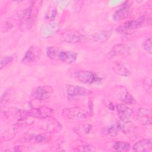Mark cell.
<instances>
[{
  "mask_svg": "<svg viewBox=\"0 0 152 152\" xmlns=\"http://www.w3.org/2000/svg\"><path fill=\"white\" fill-rule=\"evenodd\" d=\"M40 1H33L26 9L20 12L19 21L20 28L24 31L30 29L34 24L39 12Z\"/></svg>",
  "mask_w": 152,
  "mask_h": 152,
  "instance_id": "6da1fadb",
  "label": "cell"
},
{
  "mask_svg": "<svg viewBox=\"0 0 152 152\" xmlns=\"http://www.w3.org/2000/svg\"><path fill=\"white\" fill-rule=\"evenodd\" d=\"M144 22L145 18L143 16H141L135 20L126 21L123 25L117 27L116 31L120 34H128L130 33L133 30L142 26Z\"/></svg>",
  "mask_w": 152,
  "mask_h": 152,
  "instance_id": "7a4b0ae2",
  "label": "cell"
},
{
  "mask_svg": "<svg viewBox=\"0 0 152 152\" xmlns=\"http://www.w3.org/2000/svg\"><path fill=\"white\" fill-rule=\"evenodd\" d=\"M62 115L64 118L69 119L83 120L87 118L88 113L77 107H73L64 109L62 111Z\"/></svg>",
  "mask_w": 152,
  "mask_h": 152,
  "instance_id": "3957f363",
  "label": "cell"
},
{
  "mask_svg": "<svg viewBox=\"0 0 152 152\" xmlns=\"http://www.w3.org/2000/svg\"><path fill=\"white\" fill-rule=\"evenodd\" d=\"M53 93V88L49 86L36 87L31 90V96L33 98L43 100L49 99Z\"/></svg>",
  "mask_w": 152,
  "mask_h": 152,
  "instance_id": "277c9868",
  "label": "cell"
},
{
  "mask_svg": "<svg viewBox=\"0 0 152 152\" xmlns=\"http://www.w3.org/2000/svg\"><path fill=\"white\" fill-rule=\"evenodd\" d=\"M60 29V24L58 22H50L42 25L40 28L39 34L43 39H47L55 35Z\"/></svg>",
  "mask_w": 152,
  "mask_h": 152,
  "instance_id": "5b68a950",
  "label": "cell"
},
{
  "mask_svg": "<svg viewBox=\"0 0 152 152\" xmlns=\"http://www.w3.org/2000/svg\"><path fill=\"white\" fill-rule=\"evenodd\" d=\"M77 78L80 81L86 84L97 83L102 80V78L94 72L86 70L78 71L77 73Z\"/></svg>",
  "mask_w": 152,
  "mask_h": 152,
  "instance_id": "8992f818",
  "label": "cell"
},
{
  "mask_svg": "<svg viewBox=\"0 0 152 152\" xmlns=\"http://www.w3.org/2000/svg\"><path fill=\"white\" fill-rule=\"evenodd\" d=\"M28 112L29 116L39 119H46L52 115L53 110L49 107L40 106L31 108L28 110Z\"/></svg>",
  "mask_w": 152,
  "mask_h": 152,
  "instance_id": "52a82bcc",
  "label": "cell"
},
{
  "mask_svg": "<svg viewBox=\"0 0 152 152\" xmlns=\"http://www.w3.org/2000/svg\"><path fill=\"white\" fill-rule=\"evenodd\" d=\"M77 59V54L76 53L69 50H61L58 48L55 60H59L68 64H71L74 62Z\"/></svg>",
  "mask_w": 152,
  "mask_h": 152,
  "instance_id": "ba28073f",
  "label": "cell"
},
{
  "mask_svg": "<svg viewBox=\"0 0 152 152\" xmlns=\"http://www.w3.org/2000/svg\"><path fill=\"white\" fill-rule=\"evenodd\" d=\"M118 115L123 122L130 121L132 116V111L131 108L125 104H117L116 106Z\"/></svg>",
  "mask_w": 152,
  "mask_h": 152,
  "instance_id": "9c48e42d",
  "label": "cell"
},
{
  "mask_svg": "<svg viewBox=\"0 0 152 152\" xmlns=\"http://www.w3.org/2000/svg\"><path fill=\"white\" fill-rule=\"evenodd\" d=\"M42 129L49 132H56L59 131L62 128L60 122L55 118L50 117L46 118V120L42 123Z\"/></svg>",
  "mask_w": 152,
  "mask_h": 152,
  "instance_id": "30bf717a",
  "label": "cell"
},
{
  "mask_svg": "<svg viewBox=\"0 0 152 152\" xmlns=\"http://www.w3.org/2000/svg\"><path fill=\"white\" fill-rule=\"evenodd\" d=\"M130 12V5L128 1H125L112 15L114 21H121L126 18Z\"/></svg>",
  "mask_w": 152,
  "mask_h": 152,
  "instance_id": "8fae6325",
  "label": "cell"
},
{
  "mask_svg": "<svg viewBox=\"0 0 152 152\" xmlns=\"http://www.w3.org/2000/svg\"><path fill=\"white\" fill-rule=\"evenodd\" d=\"M116 94L122 102L126 104H131L135 102L134 98L128 90L124 87H118V89L116 90Z\"/></svg>",
  "mask_w": 152,
  "mask_h": 152,
  "instance_id": "7c38bea8",
  "label": "cell"
},
{
  "mask_svg": "<svg viewBox=\"0 0 152 152\" xmlns=\"http://www.w3.org/2000/svg\"><path fill=\"white\" fill-rule=\"evenodd\" d=\"M66 93L69 97H82L85 96L88 93V91L86 88L77 86V85H70L67 87Z\"/></svg>",
  "mask_w": 152,
  "mask_h": 152,
  "instance_id": "4fadbf2b",
  "label": "cell"
},
{
  "mask_svg": "<svg viewBox=\"0 0 152 152\" xmlns=\"http://www.w3.org/2000/svg\"><path fill=\"white\" fill-rule=\"evenodd\" d=\"M39 56V51L37 48L31 46L27 50L24 55L22 62L25 64H30L36 61Z\"/></svg>",
  "mask_w": 152,
  "mask_h": 152,
  "instance_id": "5bb4252c",
  "label": "cell"
},
{
  "mask_svg": "<svg viewBox=\"0 0 152 152\" xmlns=\"http://www.w3.org/2000/svg\"><path fill=\"white\" fill-rule=\"evenodd\" d=\"M131 53L130 47L125 44L115 45L110 50L109 54L110 56H116L121 55H128Z\"/></svg>",
  "mask_w": 152,
  "mask_h": 152,
  "instance_id": "9a60e30c",
  "label": "cell"
},
{
  "mask_svg": "<svg viewBox=\"0 0 152 152\" xmlns=\"http://www.w3.org/2000/svg\"><path fill=\"white\" fill-rule=\"evenodd\" d=\"M152 149V140L151 139H142L137 142L132 147V150L138 152L149 151Z\"/></svg>",
  "mask_w": 152,
  "mask_h": 152,
  "instance_id": "2e32d148",
  "label": "cell"
},
{
  "mask_svg": "<svg viewBox=\"0 0 152 152\" xmlns=\"http://www.w3.org/2000/svg\"><path fill=\"white\" fill-rule=\"evenodd\" d=\"M137 118L142 125H150L151 123V116L150 111L147 108H140L137 112Z\"/></svg>",
  "mask_w": 152,
  "mask_h": 152,
  "instance_id": "e0dca14e",
  "label": "cell"
},
{
  "mask_svg": "<svg viewBox=\"0 0 152 152\" xmlns=\"http://www.w3.org/2000/svg\"><path fill=\"white\" fill-rule=\"evenodd\" d=\"M111 36V31L109 30H100L90 36V40L98 43H103L107 41Z\"/></svg>",
  "mask_w": 152,
  "mask_h": 152,
  "instance_id": "ac0fdd59",
  "label": "cell"
},
{
  "mask_svg": "<svg viewBox=\"0 0 152 152\" xmlns=\"http://www.w3.org/2000/svg\"><path fill=\"white\" fill-rule=\"evenodd\" d=\"M122 129V128L121 125L119 123H117L115 125H111L104 128L103 129L102 133L110 137H115Z\"/></svg>",
  "mask_w": 152,
  "mask_h": 152,
  "instance_id": "d6986e66",
  "label": "cell"
},
{
  "mask_svg": "<svg viewBox=\"0 0 152 152\" xmlns=\"http://www.w3.org/2000/svg\"><path fill=\"white\" fill-rule=\"evenodd\" d=\"M112 69L116 74L122 77H127L131 74L129 70L125 66L119 62H115L112 66Z\"/></svg>",
  "mask_w": 152,
  "mask_h": 152,
  "instance_id": "ffe728a7",
  "label": "cell"
},
{
  "mask_svg": "<svg viewBox=\"0 0 152 152\" xmlns=\"http://www.w3.org/2000/svg\"><path fill=\"white\" fill-rule=\"evenodd\" d=\"M83 39V35L78 31H71L66 34L64 37L65 41L69 43H76L80 42Z\"/></svg>",
  "mask_w": 152,
  "mask_h": 152,
  "instance_id": "44dd1931",
  "label": "cell"
},
{
  "mask_svg": "<svg viewBox=\"0 0 152 152\" xmlns=\"http://www.w3.org/2000/svg\"><path fill=\"white\" fill-rule=\"evenodd\" d=\"M113 148L115 151H127L130 148V144L127 142L124 141H116L114 143Z\"/></svg>",
  "mask_w": 152,
  "mask_h": 152,
  "instance_id": "7402d4cb",
  "label": "cell"
},
{
  "mask_svg": "<svg viewBox=\"0 0 152 152\" xmlns=\"http://www.w3.org/2000/svg\"><path fill=\"white\" fill-rule=\"evenodd\" d=\"M151 38L148 37L146 39L142 44V48L148 53L151 54Z\"/></svg>",
  "mask_w": 152,
  "mask_h": 152,
  "instance_id": "603a6c76",
  "label": "cell"
},
{
  "mask_svg": "<svg viewBox=\"0 0 152 152\" xmlns=\"http://www.w3.org/2000/svg\"><path fill=\"white\" fill-rule=\"evenodd\" d=\"M13 60V56H8V55H5L2 56L1 59L0 61V66L1 69H2L3 67L7 66L8 64L12 62Z\"/></svg>",
  "mask_w": 152,
  "mask_h": 152,
  "instance_id": "cb8c5ba5",
  "label": "cell"
},
{
  "mask_svg": "<svg viewBox=\"0 0 152 152\" xmlns=\"http://www.w3.org/2000/svg\"><path fill=\"white\" fill-rule=\"evenodd\" d=\"M144 87L145 90L151 93V79L147 77L144 80Z\"/></svg>",
  "mask_w": 152,
  "mask_h": 152,
  "instance_id": "d4e9b609",
  "label": "cell"
},
{
  "mask_svg": "<svg viewBox=\"0 0 152 152\" xmlns=\"http://www.w3.org/2000/svg\"><path fill=\"white\" fill-rule=\"evenodd\" d=\"M34 141L37 143H42L48 141V137L45 135H38L34 137Z\"/></svg>",
  "mask_w": 152,
  "mask_h": 152,
  "instance_id": "484cf974",
  "label": "cell"
},
{
  "mask_svg": "<svg viewBox=\"0 0 152 152\" xmlns=\"http://www.w3.org/2000/svg\"><path fill=\"white\" fill-rule=\"evenodd\" d=\"M56 15V11L55 9H53V10H51L49 11L46 13V14L45 15V18L47 20H49L50 21H52L55 18Z\"/></svg>",
  "mask_w": 152,
  "mask_h": 152,
  "instance_id": "4316f807",
  "label": "cell"
}]
</instances>
